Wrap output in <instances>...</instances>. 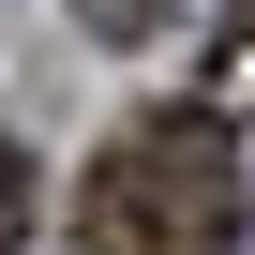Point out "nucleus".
I'll list each match as a JSON object with an SVG mask.
<instances>
[{"mask_svg":"<svg viewBox=\"0 0 255 255\" xmlns=\"http://www.w3.org/2000/svg\"><path fill=\"white\" fill-rule=\"evenodd\" d=\"M75 240L90 255H240V150L210 135L195 105L105 135V165L75 195Z\"/></svg>","mask_w":255,"mask_h":255,"instance_id":"1","label":"nucleus"},{"mask_svg":"<svg viewBox=\"0 0 255 255\" xmlns=\"http://www.w3.org/2000/svg\"><path fill=\"white\" fill-rule=\"evenodd\" d=\"M195 120H210V135L255 165V30H225V45H210V90H195Z\"/></svg>","mask_w":255,"mask_h":255,"instance_id":"2","label":"nucleus"},{"mask_svg":"<svg viewBox=\"0 0 255 255\" xmlns=\"http://www.w3.org/2000/svg\"><path fill=\"white\" fill-rule=\"evenodd\" d=\"M30 210H45V180H30V135L0 120V255H30Z\"/></svg>","mask_w":255,"mask_h":255,"instance_id":"3","label":"nucleus"},{"mask_svg":"<svg viewBox=\"0 0 255 255\" xmlns=\"http://www.w3.org/2000/svg\"><path fill=\"white\" fill-rule=\"evenodd\" d=\"M75 15H90L105 45H135V30H165V0H75Z\"/></svg>","mask_w":255,"mask_h":255,"instance_id":"4","label":"nucleus"}]
</instances>
